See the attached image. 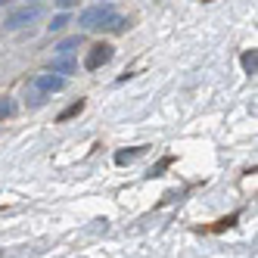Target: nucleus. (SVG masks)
<instances>
[{"label": "nucleus", "instance_id": "obj_10", "mask_svg": "<svg viewBox=\"0 0 258 258\" xmlns=\"http://www.w3.org/2000/svg\"><path fill=\"white\" fill-rule=\"evenodd\" d=\"M66 25H69V16H66V13H59V16H56V19H53V22H50V31H62Z\"/></svg>", "mask_w": 258, "mask_h": 258}, {"label": "nucleus", "instance_id": "obj_12", "mask_svg": "<svg viewBox=\"0 0 258 258\" xmlns=\"http://www.w3.org/2000/svg\"><path fill=\"white\" fill-rule=\"evenodd\" d=\"M78 4H81V0H56L59 10H72V7H78Z\"/></svg>", "mask_w": 258, "mask_h": 258}, {"label": "nucleus", "instance_id": "obj_11", "mask_svg": "<svg viewBox=\"0 0 258 258\" xmlns=\"http://www.w3.org/2000/svg\"><path fill=\"white\" fill-rule=\"evenodd\" d=\"M10 115H13V103H10L7 97H0V121L10 118Z\"/></svg>", "mask_w": 258, "mask_h": 258}, {"label": "nucleus", "instance_id": "obj_8", "mask_svg": "<svg viewBox=\"0 0 258 258\" xmlns=\"http://www.w3.org/2000/svg\"><path fill=\"white\" fill-rule=\"evenodd\" d=\"M255 69H258V53L246 50L243 53V72H246V75H255Z\"/></svg>", "mask_w": 258, "mask_h": 258}, {"label": "nucleus", "instance_id": "obj_4", "mask_svg": "<svg viewBox=\"0 0 258 258\" xmlns=\"http://www.w3.org/2000/svg\"><path fill=\"white\" fill-rule=\"evenodd\" d=\"M112 53H115V47H112V44H94V47L87 50L84 69H87V72H97V69H103L109 59H112Z\"/></svg>", "mask_w": 258, "mask_h": 258}, {"label": "nucleus", "instance_id": "obj_3", "mask_svg": "<svg viewBox=\"0 0 258 258\" xmlns=\"http://www.w3.org/2000/svg\"><path fill=\"white\" fill-rule=\"evenodd\" d=\"M38 19H41V10H38V7H22V10H13V13L7 16L4 28H10V31H19V28H28V25H34Z\"/></svg>", "mask_w": 258, "mask_h": 258}, {"label": "nucleus", "instance_id": "obj_13", "mask_svg": "<svg viewBox=\"0 0 258 258\" xmlns=\"http://www.w3.org/2000/svg\"><path fill=\"white\" fill-rule=\"evenodd\" d=\"M7 4H13V0H0V7H7Z\"/></svg>", "mask_w": 258, "mask_h": 258}, {"label": "nucleus", "instance_id": "obj_1", "mask_svg": "<svg viewBox=\"0 0 258 258\" xmlns=\"http://www.w3.org/2000/svg\"><path fill=\"white\" fill-rule=\"evenodd\" d=\"M78 25L87 28V31H97V28H106V31H124L131 22L121 19V16H118L112 7H109V4H100V7L84 10V13L78 16Z\"/></svg>", "mask_w": 258, "mask_h": 258}, {"label": "nucleus", "instance_id": "obj_9", "mask_svg": "<svg viewBox=\"0 0 258 258\" xmlns=\"http://www.w3.org/2000/svg\"><path fill=\"white\" fill-rule=\"evenodd\" d=\"M81 109H84V100H78V103H72V106L66 109V112H59V121H69V118H75V115L81 112Z\"/></svg>", "mask_w": 258, "mask_h": 258}, {"label": "nucleus", "instance_id": "obj_5", "mask_svg": "<svg viewBox=\"0 0 258 258\" xmlns=\"http://www.w3.org/2000/svg\"><path fill=\"white\" fill-rule=\"evenodd\" d=\"M75 69H78V62H75V59H69V56L53 59V66H50V72H53V75H72Z\"/></svg>", "mask_w": 258, "mask_h": 258}, {"label": "nucleus", "instance_id": "obj_7", "mask_svg": "<svg viewBox=\"0 0 258 258\" xmlns=\"http://www.w3.org/2000/svg\"><path fill=\"white\" fill-rule=\"evenodd\" d=\"M150 146H131V150H121V153H115V162L118 165H127V162H134L137 156H143Z\"/></svg>", "mask_w": 258, "mask_h": 258}, {"label": "nucleus", "instance_id": "obj_6", "mask_svg": "<svg viewBox=\"0 0 258 258\" xmlns=\"http://www.w3.org/2000/svg\"><path fill=\"white\" fill-rule=\"evenodd\" d=\"M78 47H84V38L81 34H72V38H66V41H59V56H69V53H75Z\"/></svg>", "mask_w": 258, "mask_h": 258}, {"label": "nucleus", "instance_id": "obj_2", "mask_svg": "<svg viewBox=\"0 0 258 258\" xmlns=\"http://www.w3.org/2000/svg\"><path fill=\"white\" fill-rule=\"evenodd\" d=\"M62 87H66V81L59 75H53V72H50V75H38V78L31 81V90H34V100L31 103H44L47 94H56V90H62Z\"/></svg>", "mask_w": 258, "mask_h": 258}]
</instances>
